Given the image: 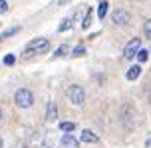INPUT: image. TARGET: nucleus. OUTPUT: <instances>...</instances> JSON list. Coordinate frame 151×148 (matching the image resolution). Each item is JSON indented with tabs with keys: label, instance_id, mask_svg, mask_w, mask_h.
I'll return each instance as SVG.
<instances>
[{
	"label": "nucleus",
	"instance_id": "nucleus-13",
	"mask_svg": "<svg viewBox=\"0 0 151 148\" xmlns=\"http://www.w3.org/2000/svg\"><path fill=\"white\" fill-rule=\"evenodd\" d=\"M60 130L62 132H74L76 130V122H60Z\"/></svg>",
	"mask_w": 151,
	"mask_h": 148
},
{
	"label": "nucleus",
	"instance_id": "nucleus-21",
	"mask_svg": "<svg viewBox=\"0 0 151 148\" xmlns=\"http://www.w3.org/2000/svg\"><path fill=\"white\" fill-rule=\"evenodd\" d=\"M6 10H8V2H6V0H0V14L6 12Z\"/></svg>",
	"mask_w": 151,
	"mask_h": 148
},
{
	"label": "nucleus",
	"instance_id": "nucleus-11",
	"mask_svg": "<svg viewBox=\"0 0 151 148\" xmlns=\"http://www.w3.org/2000/svg\"><path fill=\"white\" fill-rule=\"evenodd\" d=\"M68 52H70V46H68V44H62V46H60V48H58V50H56V52L52 54V58H54V60H56V58H62V56H66V54H68Z\"/></svg>",
	"mask_w": 151,
	"mask_h": 148
},
{
	"label": "nucleus",
	"instance_id": "nucleus-22",
	"mask_svg": "<svg viewBox=\"0 0 151 148\" xmlns=\"http://www.w3.org/2000/svg\"><path fill=\"white\" fill-rule=\"evenodd\" d=\"M2 144H4V142H2V136H0V148H2Z\"/></svg>",
	"mask_w": 151,
	"mask_h": 148
},
{
	"label": "nucleus",
	"instance_id": "nucleus-4",
	"mask_svg": "<svg viewBox=\"0 0 151 148\" xmlns=\"http://www.w3.org/2000/svg\"><path fill=\"white\" fill-rule=\"evenodd\" d=\"M119 120L125 128H131V126L135 124V108L131 104H123L119 110Z\"/></svg>",
	"mask_w": 151,
	"mask_h": 148
},
{
	"label": "nucleus",
	"instance_id": "nucleus-12",
	"mask_svg": "<svg viewBox=\"0 0 151 148\" xmlns=\"http://www.w3.org/2000/svg\"><path fill=\"white\" fill-rule=\"evenodd\" d=\"M107 8H109V4H107L106 0H101V2L98 4V16L101 18V20H104V16L107 14Z\"/></svg>",
	"mask_w": 151,
	"mask_h": 148
},
{
	"label": "nucleus",
	"instance_id": "nucleus-6",
	"mask_svg": "<svg viewBox=\"0 0 151 148\" xmlns=\"http://www.w3.org/2000/svg\"><path fill=\"white\" fill-rule=\"evenodd\" d=\"M129 20H131V16H129L127 10H123V8H117V10H113L111 22L115 24V26H125V24H129Z\"/></svg>",
	"mask_w": 151,
	"mask_h": 148
},
{
	"label": "nucleus",
	"instance_id": "nucleus-9",
	"mask_svg": "<svg viewBox=\"0 0 151 148\" xmlns=\"http://www.w3.org/2000/svg\"><path fill=\"white\" fill-rule=\"evenodd\" d=\"M139 74H141V66H139V64H133L127 70L125 78H127V80H135V78H139Z\"/></svg>",
	"mask_w": 151,
	"mask_h": 148
},
{
	"label": "nucleus",
	"instance_id": "nucleus-10",
	"mask_svg": "<svg viewBox=\"0 0 151 148\" xmlns=\"http://www.w3.org/2000/svg\"><path fill=\"white\" fill-rule=\"evenodd\" d=\"M82 142H90V144H96V142H99V138L96 136V134L91 132V130H83L82 132Z\"/></svg>",
	"mask_w": 151,
	"mask_h": 148
},
{
	"label": "nucleus",
	"instance_id": "nucleus-23",
	"mask_svg": "<svg viewBox=\"0 0 151 148\" xmlns=\"http://www.w3.org/2000/svg\"><path fill=\"white\" fill-rule=\"evenodd\" d=\"M0 120H2V110H0Z\"/></svg>",
	"mask_w": 151,
	"mask_h": 148
},
{
	"label": "nucleus",
	"instance_id": "nucleus-2",
	"mask_svg": "<svg viewBox=\"0 0 151 148\" xmlns=\"http://www.w3.org/2000/svg\"><path fill=\"white\" fill-rule=\"evenodd\" d=\"M14 102L18 108H30L34 104V92L30 88H18L14 92Z\"/></svg>",
	"mask_w": 151,
	"mask_h": 148
},
{
	"label": "nucleus",
	"instance_id": "nucleus-5",
	"mask_svg": "<svg viewBox=\"0 0 151 148\" xmlns=\"http://www.w3.org/2000/svg\"><path fill=\"white\" fill-rule=\"evenodd\" d=\"M139 50H141V40L131 38L127 44H125V48H123V58H125V60H133Z\"/></svg>",
	"mask_w": 151,
	"mask_h": 148
},
{
	"label": "nucleus",
	"instance_id": "nucleus-16",
	"mask_svg": "<svg viewBox=\"0 0 151 148\" xmlns=\"http://www.w3.org/2000/svg\"><path fill=\"white\" fill-rule=\"evenodd\" d=\"M143 34H145V38L151 40V18H147L143 22Z\"/></svg>",
	"mask_w": 151,
	"mask_h": 148
},
{
	"label": "nucleus",
	"instance_id": "nucleus-15",
	"mask_svg": "<svg viewBox=\"0 0 151 148\" xmlns=\"http://www.w3.org/2000/svg\"><path fill=\"white\" fill-rule=\"evenodd\" d=\"M90 24H91V10H90V8H88V12H86V16H83L82 28H83V30H88V28H90Z\"/></svg>",
	"mask_w": 151,
	"mask_h": 148
},
{
	"label": "nucleus",
	"instance_id": "nucleus-25",
	"mask_svg": "<svg viewBox=\"0 0 151 148\" xmlns=\"http://www.w3.org/2000/svg\"><path fill=\"white\" fill-rule=\"evenodd\" d=\"M2 38H4V36H0V40H2Z\"/></svg>",
	"mask_w": 151,
	"mask_h": 148
},
{
	"label": "nucleus",
	"instance_id": "nucleus-20",
	"mask_svg": "<svg viewBox=\"0 0 151 148\" xmlns=\"http://www.w3.org/2000/svg\"><path fill=\"white\" fill-rule=\"evenodd\" d=\"M20 30V28H18V26H14V28H10V30L8 32H4V34H2V36H4V38H8V36H12V34H16V32Z\"/></svg>",
	"mask_w": 151,
	"mask_h": 148
},
{
	"label": "nucleus",
	"instance_id": "nucleus-18",
	"mask_svg": "<svg viewBox=\"0 0 151 148\" xmlns=\"http://www.w3.org/2000/svg\"><path fill=\"white\" fill-rule=\"evenodd\" d=\"M86 54V48L83 46H76L74 50H72V56H74V58H78V56H83Z\"/></svg>",
	"mask_w": 151,
	"mask_h": 148
},
{
	"label": "nucleus",
	"instance_id": "nucleus-3",
	"mask_svg": "<svg viewBox=\"0 0 151 148\" xmlns=\"http://www.w3.org/2000/svg\"><path fill=\"white\" fill-rule=\"evenodd\" d=\"M66 98L72 104H83L86 102V90L80 84H70L66 88Z\"/></svg>",
	"mask_w": 151,
	"mask_h": 148
},
{
	"label": "nucleus",
	"instance_id": "nucleus-7",
	"mask_svg": "<svg viewBox=\"0 0 151 148\" xmlns=\"http://www.w3.org/2000/svg\"><path fill=\"white\" fill-rule=\"evenodd\" d=\"M56 118H58V106H56L54 100H50L48 106H46V120H48V122H54Z\"/></svg>",
	"mask_w": 151,
	"mask_h": 148
},
{
	"label": "nucleus",
	"instance_id": "nucleus-8",
	"mask_svg": "<svg viewBox=\"0 0 151 148\" xmlns=\"http://www.w3.org/2000/svg\"><path fill=\"white\" fill-rule=\"evenodd\" d=\"M62 146L64 148H78V140H76L70 132H66L62 136Z\"/></svg>",
	"mask_w": 151,
	"mask_h": 148
},
{
	"label": "nucleus",
	"instance_id": "nucleus-14",
	"mask_svg": "<svg viewBox=\"0 0 151 148\" xmlns=\"http://www.w3.org/2000/svg\"><path fill=\"white\" fill-rule=\"evenodd\" d=\"M68 28H72V18H64L60 22V26H58V32H66Z\"/></svg>",
	"mask_w": 151,
	"mask_h": 148
},
{
	"label": "nucleus",
	"instance_id": "nucleus-17",
	"mask_svg": "<svg viewBox=\"0 0 151 148\" xmlns=\"http://www.w3.org/2000/svg\"><path fill=\"white\" fill-rule=\"evenodd\" d=\"M147 58H149V50H145V48H141V50L137 52V60H139V62H145Z\"/></svg>",
	"mask_w": 151,
	"mask_h": 148
},
{
	"label": "nucleus",
	"instance_id": "nucleus-1",
	"mask_svg": "<svg viewBox=\"0 0 151 148\" xmlns=\"http://www.w3.org/2000/svg\"><path fill=\"white\" fill-rule=\"evenodd\" d=\"M48 38H34L30 40L28 44H26V48H24V52H22V58H30V56L38 54V52H44L46 48H48Z\"/></svg>",
	"mask_w": 151,
	"mask_h": 148
},
{
	"label": "nucleus",
	"instance_id": "nucleus-19",
	"mask_svg": "<svg viewBox=\"0 0 151 148\" xmlns=\"http://www.w3.org/2000/svg\"><path fill=\"white\" fill-rule=\"evenodd\" d=\"M14 60H16V58L12 54H6V56H4V64H6V66H12V64H14Z\"/></svg>",
	"mask_w": 151,
	"mask_h": 148
},
{
	"label": "nucleus",
	"instance_id": "nucleus-24",
	"mask_svg": "<svg viewBox=\"0 0 151 148\" xmlns=\"http://www.w3.org/2000/svg\"><path fill=\"white\" fill-rule=\"evenodd\" d=\"M149 104H151V94H149Z\"/></svg>",
	"mask_w": 151,
	"mask_h": 148
}]
</instances>
